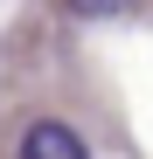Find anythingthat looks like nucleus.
Wrapping results in <instances>:
<instances>
[{
    "label": "nucleus",
    "mask_w": 153,
    "mask_h": 159,
    "mask_svg": "<svg viewBox=\"0 0 153 159\" xmlns=\"http://www.w3.org/2000/svg\"><path fill=\"white\" fill-rule=\"evenodd\" d=\"M21 159H91V152H84V139H76L63 118H35L21 131Z\"/></svg>",
    "instance_id": "nucleus-1"
},
{
    "label": "nucleus",
    "mask_w": 153,
    "mask_h": 159,
    "mask_svg": "<svg viewBox=\"0 0 153 159\" xmlns=\"http://www.w3.org/2000/svg\"><path fill=\"white\" fill-rule=\"evenodd\" d=\"M125 7H139V0H70V14H84V21H105V14H125Z\"/></svg>",
    "instance_id": "nucleus-2"
}]
</instances>
